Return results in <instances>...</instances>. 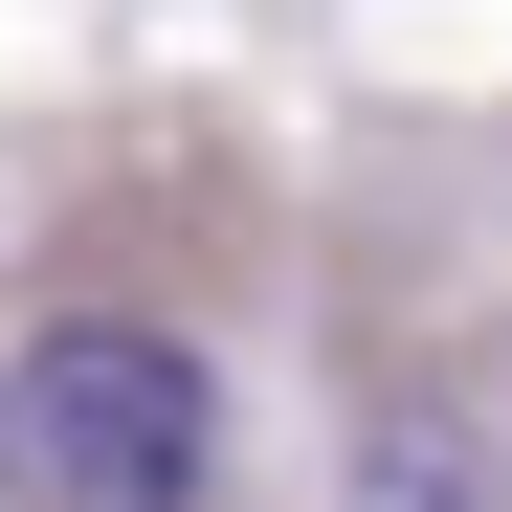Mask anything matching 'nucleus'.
Segmentation results:
<instances>
[{
    "label": "nucleus",
    "instance_id": "f257e3e1",
    "mask_svg": "<svg viewBox=\"0 0 512 512\" xmlns=\"http://www.w3.org/2000/svg\"><path fill=\"white\" fill-rule=\"evenodd\" d=\"M223 468V379L179 357V334H134V312H67L0 357V490L23 512H179Z\"/></svg>",
    "mask_w": 512,
    "mask_h": 512
}]
</instances>
